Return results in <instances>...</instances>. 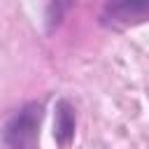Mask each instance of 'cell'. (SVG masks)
I'll return each mask as SVG.
<instances>
[{"label":"cell","mask_w":149,"mask_h":149,"mask_svg":"<svg viewBox=\"0 0 149 149\" xmlns=\"http://www.w3.org/2000/svg\"><path fill=\"white\" fill-rule=\"evenodd\" d=\"M68 7H70V0H49V5H47V26H49V30H54L63 21Z\"/></svg>","instance_id":"4"},{"label":"cell","mask_w":149,"mask_h":149,"mask_svg":"<svg viewBox=\"0 0 149 149\" xmlns=\"http://www.w3.org/2000/svg\"><path fill=\"white\" fill-rule=\"evenodd\" d=\"M149 19V0H107L100 9L105 28H128Z\"/></svg>","instance_id":"2"},{"label":"cell","mask_w":149,"mask_h":149,"mask_svg":"<svg viewBox=\"0 0 149 149\" xmlns=\"http://www.w3.org/2000/svg\"><path fill=\"white\" fill-rule=\"evenodd\" d=\"M42 114H44V105L37 100L19 107L5 123V130H2L5 147L7 149H37Z\"/></svg>","instance_id":"1"},{"label":"cell","mask_w":149,"mask_h":149,"mask_svg":"<svg viewBox=\"0 0 149 149\" xmlns=\"http://www.w3.org/2000/svg\"><path fill=\"white\" fill-rule=\"evenodd\" d=\"M74 126H77V119H74V109L68 100H61L56 105V121H54V137L61 147H68L70 140L74 137Z\"/></svg>","instance_id":"3"}]
</instances>
